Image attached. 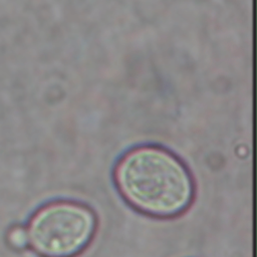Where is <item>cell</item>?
<instances>
[{
  "instance_id": "cell-2",
  "label": "cell",
  "mask_w": 257,
  "mask_h": 257,
  "mask_svg": "<svg viewBox=\"0 0 257 257\" xmlns=\"http://www.w3.org/2000/svg\"><path fill=\"white\" fill-rule=\"evenodd\" d=\"M94 227V216L85 207L67 202L49 204L31 218L28 244L45 257H68L87 244Z\"/></svg>"
},
{
  "instance_id": "cell-1",
  "label": "cell",
  "mask_w": 257,
  "mask_h": 257,
  "mask_svg": "<svg viewBox=\"0 0 257 257\" xmlns=\"http://www.w3.org/2000/svg\"><path fill=\"white\" fill-rule=\"evenodd\" d=\"M115 179L132 205L157 216L183 211L193 196L192 180L184 165L159 148L143 147L127 153L116 168Z\"/></svg>"
},
{
  "instance_id": "cell-3",
  "label": "cell",
  "mask_w": 257,
  "mask_h": 257,
  "mask_svg": "<svg viewBox=\"0 0 257 257\" xmlns=\"http://www.w3.org/2000/svg\"><path fill=\"white\" fill-rule=\"evenodd\" d=\"M7 241L13 248H24L26 245H28L27 229L20 226L12 227L7 234Z\"/></svg>"
}]
</instances>
